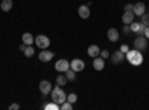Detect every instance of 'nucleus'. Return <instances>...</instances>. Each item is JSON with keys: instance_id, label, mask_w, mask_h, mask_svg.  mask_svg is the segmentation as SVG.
<instances>
[{"instance_id": "20e7f679", "label": "nucleus", "mask_w": 149, "mask_h": 110, "mask_svg": "<svg viewBox=\"0 0 149 110\" xmlns=\"http://www.w3.org/2000/svg\"><path fill=\"white\" fill-rule=\"evenodd\" d=\"M134 45V49H137V51H146V48H148V39L145 37V36H137V37L134 39L133 42Z\"/></svg>"}, {"instance_id": "2f4dec72", "label": "nucleus", "mask_w": 149, "mask_h": 110, "mask_svg": "<svg viewBox=\"0 0 149 110\" xmlns=\"http://www.w3.org/2000/svg\"><path fill=\"white\" fill-rule=\"evenodd\" d=\"M26 46H27V45H24V43H22V45H19V51H22V52H24V49H26Z\"/></svg>"}, {"instance_id": "9d476101", "label": "nucleus", "mask_w": 149, "mask_h": 110, "mask_svg": "<svg viewBox=\"0 0 149 110\" xmlns=\"http://www.w3.org/2000/svg\"><path fill=\"white\" fill-rule=\"evenodd\" d=\"M78 14L82 19H88L90 15H91V10H90V6L88 5H81L78 8Z\"/></svg>"}, {"instance_id": "6ab92c4d", "label": "nucleus", "mask_w": 149, "mask_h": 110, "mask_svg": "<svg viewBox=\"0 0 149 110\" xmlns=\"http://www.w3.org/2000/svg\"><path fill=\"white\" fill-rule=\"evenodd\" d=\"M64 76L67 77L69 82H74V79H76V71L72 70V68H69L67 71H64Z\"/></svg>"}, {"instance_id": "9b49d317", "label": "nucleus", "mask_w": 149, "mask_h": 110, "mask_svg": "<svg viewBox=\"0 0 149 110\" xmlns=\"http://www.w3.org/2000/svg\"><path fill=\"white\" fill-rule=\"evenodd\" d=\"M110 59H112V64H121L124 59H125V54H122L121 51H115L113 54L110 55Z\"/></svg>"}, {"instance_id": "ddd939ff", "label": "nucleus", "mask_w": 149, "mask_h": 110, "mask_svg": "<svg viewBox=\"0 0 149 110\" xmlns=\"http://www.w3.org/2000/svg\"><path fill=\"white\" fill-rule=\"evenodd\" d=\"M133 21H134V12L133 10H124V14H122V24L130 26Z\"/></svg>"}, {"instance_id": "4468645a", "label": "nucleus", "mask_w": 149, "mask_h": 110, "mask_svg": "<svg viewBox=\"0 0 149 110\" xmlns=\"http://www.w3.org/2000/svg\"><path fill=\"white\" fill-rule=\"evenodd\" d=\"M133 12H134V15H136V17H142V15L145 14V12H146V6H145V3H142V2L134 3Z\"/></svg>"}, {"instance_id": "dca6fc26", "label": "nucleus", "mask_w": 149, "mask_h": 110, "mask_svg": "<svg viewBox=\"0 0 149 110\" xmlns=\"http://www.w3.org/2000/svg\"><path fill=\"white\" fill-rule=\"evenodd\" d=\"M86 54H88L91 58L98 57V55H100V48H98V45H90L88 49H86Z\"/></svg>"}, {"instance_id": "f3484780", "label": "nucleus", "mask_w": 149, "mask_h": 110, "mask_svg": "<svg viewBox=\"0 0 149 110\" xmlns=\"http://www.w3.org/2000/svg\"><path fill=\"white\" fill-rule=\"evenodd\" d=\"M12 6H14V2H12V0H2V3H0V9H2L3 12H9L12 9Z\"/></svg>"}, {"instance_id": "412c9836", "label": "nucleus", "mask_w": 149, "mask_h": 110, "mask_svg": "<svg viewBox=\"0 0 149 110\" xmlns=\"http://www.w3.org/2000/svg\"><path fill=\"white\" fill-rule=\"evenodd\" d=\"M42 107H43L45 110H60V104H57V103H54V101L48 103V104H43Z\"/></svg>"}, {"instance_id": "a211bd4d", "label": "nucleus", "mask_w": 149, "mask_h": 110, "mask_svg": "<svg viewBox=\"0 0 149 110\" xmlns=\"http://www.w3.org/2000/svg\"><path fill=\"white\" fill-rule=\"evenodd\" d=\"M22 43L24 45H33L34 43V37H33V34L31 33H24L22 34Z\"/></svg>"}, {"instance_id": "f257e3e1", "label": "nucleus", "mask_w": 149, "mask_h": 110, "mask_svg": "<svg viewBox=\"0 0 149 110\" xmlns=\"http://www.w3.org/2000/svg\"><path fill=\"white\" fill-rule=\"evenodd\" d=\"M125 58H127L128 63H130L131 66H134V67H139V66H142V63H143V55H142V52L137 51V49H130V51L125 54Z\"/></svg>"}, {"instance_id": "c85d7f7f", "label": "nucleus", "mask_w": 149, "mask_h": 110, "mask_svg": "<svg viewBox=\"0 0 149 110\" xmlns=\"http://www.w3.org/2000/svg\"><path fill=\"white\" fill-rule=\"evenodd\" d=\"M133 8H134V3H127L124 6V10H133Z\"/></svg>"}, {"instance_id": "aec40b11", "label": "nucleus", "mask_w": 149, "mask_h": 110, "mask_svg": "<svg viewBox=\"0 0 149 110\" xmlns=\"http://www.w3.org/2000/svg\"><path fill=\"white\" fill-rule=\"evenodd\" d=\"M34 54H36V51H34V48H33L31 45L26 46V49H24V55H26L27 58H31V57H34Z\"/></svg>"}, {"instance_id": "cd10ccee", "label": "nucleus", "mask_w": 149, "mask_h": 110, "mask_svg": "<svg viewBox=\"0 0 149 110\" xmlns=\"http://www.w3.org/2000/svg\"><path fill=\"white\" fill-rule=\"evenodd\" d=\"M100 57L106 59V58H109V57H110V54H109V51H106V49H103V51H100Z\"/></svg>"}, {"instance_id": "423d86ee", "label": "nucleus", "mask_w": 149, "mask_h": 110, "mask_svg": "<svg viewBox=\"0 0 149 110\" xmlns=\"http://www.w3.org/2000/svg\"><path fill=\"white\" fill-rule=\"evenodd\" d=\"M145 27H146V26H143L142 22H136V21H133V22L130 24V30H131V33H136L137 36H143V33H145Z\"/></svg>"}, {"instance_id": "39448f33", "label": "nucleus", "mask_w": 149, "mask_h": 110, "mask_svg": "<svg viewBox=\"0 0 149 110\" xmlns=\"http://www.w3.org/2000/svg\"><path fill=\"white\" fill-rule=\"evenodd\" d=\"M52 88H54V86H52V83L49 82V80H46V79H43V80L39 82V91L42 92V97H43V98H45L48 94H51Z\"/></svg>"}, {"instance_id": "7ed1b4c3", "label": "nucleus", "mask_w": 149, "mask_h": 110, "mask_svg": "<svg viewBox=\"0 0 149 110\" xmlns=\"http://www.w3.org/2000/svg\"><path fill=\"white\" fill-rule=\"evenodd\" d=\"M34 43H36V46L39 48V49H48L49 45H51V40H49L48 36L39 34V36H36V37H34Z\"/></svg>"}, {"instance_id": "1a4fd4ad", "label": "nucleus", "mask_w": 149, "mask_h": 110, "mask_svg": "<svg viewBox=\"0 0 149 110\" xmlns=\"http://www.w3.org/2000/svg\"><path fill=\"white\" fill-rule=\"evenodd\" d=\"M104 66H106V63H104V58H102L100 55L93 58V67H94V70H97V71H102V70L104 68Z\"/></svg>"}, {"instance_id": "f8f14e48", "label": "nucleus", "mask_w": 149, "mask_h": 110, "mask_svg": "<svg viewBox=\"0 0 149 110\" xmlns=\"http://www.w3.org/2000/svg\"><path fill=\"white\" fill-rule=\"evenodd\" d=\"M54 58V52L48 51V49H42V52H39V59L42 63H49Z\"/></svg>"}, {"instance_id": "4be33fe9", "label": "nucleus", "mask_w": 149, "mask_h": 110, "mask_svg": "<svg viewBox=\"0 0 149 110\" xmlns=\"http://www.w3.org/2000/svg\"><path fill=\"white\" fill-rule=\"evenodd\" d=\"M67 82H69V80H67V77H66V76H63V75L55 77V83L58 85V86H64V85H66Z\"/></svg>"}, {"instance_id": "393cba45", "label": "nucleus", "mask_w": 149, "mask_h": 110, "mask_svg": "<svg viewBox=\"0 0 149 110\" xmlns=\"http://www.w3.org/2000/svg\"><path fill=\"white\" fill-rule=\"evenodd\" d=\"M67 101H70L72 104H74V103H76V101H78V95H76V94H74V92H72V94H69V95H67Z\"/></svg>"}, {"instance_id": "a878e982", "label": "nucleus", "mask_w": 149, "mask_h": 110, "mask_svg": "<svg viewBox=\"0 0 149 110\" xmlns=\"http://www.w3.org/2000/svg\"><path fill=\"white\" fill-rule=\"evenodd\" d=\"M119 51H121L122 54H127V52L130 51V46H128V45H125V43H124V45H121V48H119Z\"/></svg>"}, {"instance_id": "0eeeda50", "label": "nucleus", "mask_w": 149, "mask_h": 110, "mask_svg": "<svg viewBox=\"0 0 149 110\" xmlns=\"http://www.w3.org/2000/svg\"><path fill=\"white\" fill-rule=\"evenodd\" d=\"M70 68V61H67V59H58L57 63H55V70L57 71H60V73H64V71H67Z\"/></svg>"}, {"instance_id": "c756f323", "label": "nucleus", "mask_w": 149, "mask_h": 110, "mask_svg": "<svg viewBox=\"0 0 149 110\" xmlns=\"http://www.w3.org/2000/svg\"><path fill=\"white\" fill-rule=\"evenodd\" d=\"M9 109H10V110H18V109H19V104L14 103V104H10V106H9Z\"/></svg>"}, {"instance_id": "bb28decb", "label": "nucleus", "mask_w": 149, "mask_h": 110, "mask_svg": "<svg viewBox=\"0 0 149 110\" xmlns=\"http://www.w3.org/2000/svg\"><path fill=\"white\" fill-rule=\"evenodd\" d=\"M122 33L128 36V34L131 33V30H130V26H127V24H124V27H122Z\"/></svg>"}, {"instance_id": "5701e85b", "label": "nucleus", "mask_w": 149, "mask_h": 110, "mask_svg": "<svg viewBox=\"0 0 149 110\" xmlns=\"http://www.w3.org/2000/svg\"><path fill=\"white\" fill-rule=\"evenodd\" d=\"M140 22L143 24V26H149V12H145V14L140 17Z\"/></svg>"}, {"instance_id": "7c9ffc66", "label": "nucleus", "mask_w": 149, "mask_h": 110, "mask_svg": "<svg viewBox=\"0 0 149 110\" xmlns=\"http://www.w3.org/2000/svg\"><path fill=\"white\" fill-rule=\"evenodd\" d=\"M143 36H145L146 39H149V26H148V27H145V33H143Z\"/></svg>"}, {"instance_id": "6e6552de", "label": "nucleus", "mask_w": 149, "mask_h": 110, "mask_svg": "<svg viewBox=\"0 0 149 110\" xmlns=\"http://www.w3.org/2000/svg\"><path fill=\"white\" fill-rule=\"evenodd\" d=\"M70 68L72 70H74V71H82L84 68H85V63L81 59V58H74L73 61H70Z\"/></svg>"}, {"instance_id": "b1692460", "label": "nucleus", "mask_w": 149, "mask_h": 110, "mask_svg": "<svg viewBox=\"0 0 149 110\" xmlns=\"http://www.w3.org/2000/svg\"><path fill=\"white\" fill-rule=\"evenodd\" d=\"M60 109H61V110H72V109H73V104H72L70 101H67V100H66L63 104L60 106Z\"/></svg>"}, {"instance_id": "2eb2a0df", "label": "nucleus", "mask_w": 149, "mask_h": 110, "mask_svg": "<svg viewBox=\"0 0 149 110\" xmlns=\"http://www.w3.org/2000/svg\"><path fill=\"white\" fill-rule=\"evenodd\" d=\"M107 39L112 42V43H115V42H118L119 40V31L116 30V28H109L107 30Z\"/></svg>"}, {"instance_id": "f03ea898", "label": "nucleus", "mask_w": 149, "mask_h": 110, "mask_svg": "<svg viewBox=\"0 0 149 110\" xmlns=\"http://www.w3.org/2000/svg\"><path fill=\"white\" fill-rule=\"evenodd\" d=\"M51 98H52L54 103H57V104L61 106V104H63V103L67 100V94L63 91V88L57 85V86H54L52 91H51Z\"/></svg>"}]
</instances>
